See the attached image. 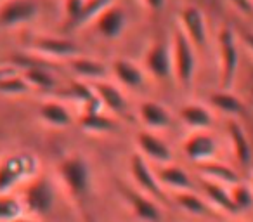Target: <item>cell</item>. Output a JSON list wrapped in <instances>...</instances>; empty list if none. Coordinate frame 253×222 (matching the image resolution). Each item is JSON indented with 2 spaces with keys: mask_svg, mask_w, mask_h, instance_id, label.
Returning a JSON list of instances; mask_svg holds the SVG:
<instances>
[{
  "mask_svg": "<svg viewBox=\"0 0 253 222\" xmlns=\"http://www.w3.org/2000/svg\"><path fill=\"white\" fill-rule=\"evenodd\" d=\"M56 176L71 203L77 207L87 203L92 191V169L85 156L80 153L63 156L56 165Z\"/></svg>",
  "mask_w": 253,
  "mask_h": 222,
  "instance_id": "cell-1",
  "label": "cell"
},
{
  "mask_svg": "<svg viewBox=\"0 0 253 222\" xmlns=\"http://www.w3.org/2000/svg\"><path fill=\"white\" fill-rule=\"evenodd\" d=\"M40 162L32 151H9L0 156V194L16 193L39 176Z\"/></svg>",
  "mask_w": 253,
  "mask_h": 222,
  "instance_id": "cell-2",
  "label": "cell"
},
{
  "mask_svg": "<svg viewBox=\"0 0 253 222\" xmlns=\"http://www.w3.org/2000/svg\"><path fill=\"white\" fill-rule=\"evenodd\" d=\"M170 50H172V78L182 90H191L198 71V49L175 26L170 37Z\"/></svg>",
  "mask_w": 253,
  "mask_h": 222,
  "instance_id": "cell-3",
  "label": "cell"
},
{
  "mask_svg": "<svg viewBox=\"0 0 253 222\" xmlns=\"http://www.w3.org/2000/svg\"><path fill=\"white\" fill-rule=\"evenodd\" d=\"M25 214L32 215L35 219H45L52 214L57 200V189L54 180L49 176H37L19 191Z\"/></svg>",
  "mask_w": 253,
  "mask_h": 222,
  "instance_id": "cell-4",
  "label": "cell"
},
{
  "mask_svg": "<svg viewBox=\"0 0 253 222\" xmlns=\"http://www.w3.org/2000/svg\"><path fill=\"white\" fill-rule=\"evenodd\" d=\"M217 63L220 89H232L239 71V37L232 26H220L217 32Z\"/></svg>",
  "mask_w": 253,
  "mask_h": 222,
  "instance_id": "cell-5",
  "label": "cell"
},
{
  "mask_svg": "<svg viewBox=\"0 0 253 222\" xmlns=\"http://www.w3.org/2000/svg\"><path fill=\"white\" fill-rule=\"evenodd\" d=\"M26 50H28V54L39 57V59L56 61V63L57 61L66 63V61L82 54V47L75 40L66 39V37L47 35V33L45 35H42V33L30 35Z\"/></svg>",
  "mask_w": 253,
  "mask_h": 222,
  "instance_id": "cell-6",
  "label": "cell"
},
{
  "mask_svg": "<svg viewBox=\"0 0 253 222\" xmlns=\"http://www.w3.org/2000/svg\"><path fill=\"white\" fill-rule=\"evenodd\" d=\"M128 170H130L132 186H134L135 189L148 194V196L155 198L163 207L172 201L170 194L167 193L165 187H163L162 182L158 180L155 167L146 158H142L139 153H134V155L130 156V160H128Z\"/></svg>",
  "mask_w": 253,
  "mask_h": 222,
  "instance_id": "cell-7",
  "label": "cell"
},
{
  "mask_svg": "<svg viewBox=\"0 0 253 222\" xmlns=\"http://www.w3.org/2000/svg\"><path fill=\"white\" fill-rule=\"evenodd\" d=\"M118 193L128 210L132 212L137 221L141 222H165V212H163V205L158 203L155 198L148 196V194L141 193L135 189L134 186H126V184H120Z\"/></svg>",
  "mask_w": 253,
  "mask_h": 222,
  "instance_id": "cell-8",
  "label": "cell"
},
{
  "mask_svg": "<svg viewBox=\"0 0 253 222\" xmlns=\"http://www.w3.org/2000/svg\"><path fill=\"white\" fill-rule=\"evenodd\" d=\"M177 28L196 47L198 52L208 45V21L205 12L198 5L186 4L179 9V12H177Z\"/></svg>",
  "mask_w": 253,
  "mask_h": 222,
  "instance_id": "cell-9",
  "label": "cell"
},
{
  "mask_svg": "<svg viewBox=\"0 0 253 222\" xmlns=\"http://www.w3.org/2000/svg\"><path fill=\"white\" fill-rule=\"evenodd\" d=\"M39 16V0H2L0 2V28H21V26L32 25Z\"/></svg>",
  "mask_w": 253,
  "mask_h": 222,
  "instance_id": "cell-10",
  "label": "cell"
},
{
  "mask_svg": "<svg viewBox=\"0 0 253 222\" xmlns=\"http://www.w3.org/2000/svg\"><path fill=\"white\" fill-rule=\"evenodd\" d=\"M218 139L211 131H189L182 141L184 156L194 165L218 158Z\"/></svg>",
  "mask_w": 253,
  "mask_h": 222,
  "instance_id": "cell-11",
  "label": "cell"
},
{
  "mask_svg": "<svg viewBox=\"0 0 253 222\" xmlns=\"http://www.w3.org/2000/svg\"><path fill=\"white\" fill-rule=\"evenodd\" d=\"M142 68L146 75L158 82L172 78V50L170 40H153L144 50Z\"/></svg>",
  "mask_w": 253,
  "mask_h": 222,
  "instance_id": "cell-12",
  "label": "cell"
},
{
  "mask_svg": "<svg viewBox=\"0 0 253 222\" xmlns=\"http://www.w3.org/2000/svg\"><path fill=\"white\" fill-rule=\"evenodd\" d=\"M134 142L137 153L146 158L149 163H155L156 167L167 165V163L173 162V151L169 146V142L163 137H160L158 132L148 131V129H141L135 132Z\"/></svg>",
  "mask_w": 253,
  "mask_h": 222,
  "instance_id": "cell-13",
  "label": "cell"
},
{
  "mask_svg": "<svg viewBox=\"0 0 253 222\" xmlns=\"http://www.w3.org/2000/svg\"><path fill=\"white\" fill-rule=\"evenodd\" d=\"M94 26V32L102 40H118L120 37L125 33L126 26H128V16L126 11L116 2H111L108 7H104L95 19L90 23Z\"/></svg>",
  "mask_w": 253,
  "mask_h": 222,
  "instance_id": "cell-14",
  "label": "cell"
},
{
  "mask_svg": "<svg viewBox=\"0 0 253 222\" xmlns=\"http://www.w3.org/2000/svg\"><path fill=\"white\" fill-rule=\"evenodd\" d=\"M18 70L33 90L54 92L59 89V80L54 75V71L43 66V59H39L32 54H26L23 57Z\"/></svg>",
  "mask_w": 253,
  "mask_h": 222,
  "instance_id": "cell-15",
  "label": "cell"
},
{
  "mask_svg": "<svg viewBox=\"0 0 253 222\" xmlns=\"http://www.w3.org/2000/svg\"><path fill=\"white\" fill-rule=\"evenodd\" d=\"M111 73L115 82L123 90H142L146 87V75L144 68L137 64L135 61L126 59V57H116L111 63Z\"/></svg>",
  "mask_w": 253,
  "mask_h": 222,
  "instance_id": "cell-16",
  "label": "cell"
},
{
  "mask_svg": "<svg viewBox=\"0 0 253 222\" xmlns=\"http://www.w3.org/2000/svg\"><path fill=\"white\" fill-rule=\"evenodd\" d=\"M170 198H172V201L180 210L186 212L191 217L201 219V221H217V219L224 217V215L218 214L210 205V201L196 189L184 191V193H173V194H170Z\"/></svg>",
  "mask_w": 253,
  "mask_h": 222,
  "instance_id": "cell-17",
  "label": "cell"
},
{
  "mask_svg": "<svg viewBox=\"0 0 253 222\" xmlns=\"http://www.w3.org/2000/svg\"><path fill=\"white\" fill-rule=\"evenodd\" d=\"M92 87H94L104 111L111 113L113 117H122V115L126 113L128 101H126L125 90L116 82H111L106 78V80L92 82Z\"/></svg>",
  "mask_w": 253,
  "mask_h": 222,
  "instance_id": "cell-18",
  "label": "cell"
},
{
  "mask_svg": "<svg viewBox=\"0 0 253 222\" xmlns=\"http://www.w3.org/2000/svg\"><path fill=\"white\" fill-rule=\"evenodd\" d=\"M137 117L142 124V129H148L153 132L165 131L173 122L172 111L163 102L155 101V99H144L139 102Z\"/></svg>",
  "mask_w": 253,
  "mask_h": 222,
  "instance_id": "cell-19",
  "label": "cell"
},
{
  "mask_svg": "<svg viewBox=\"0 0 253 222\" xmlns=\"http://www.w3.org/2000/svg\"><path fill=\"white\" fill-rule=\"evenodd\" d=\"M227 137L231 144V151L234 156V162L241 169H248L253 160V146L250 142L248 132L243 127L241 120H227Z\"/></svg>",
  "mask_w": 253,
  "mask_h": 222,
  "instance_id": "cell-20",
  "label": "cell"
},
{
  "mask_svg": "<svg viewBox=\"0 0 253 222\" xmlns=\"http://www.w3.org/2000/svg\"><path fill=\"white\" fill-rule=\"evenodd\" d=\"M208 106L215 113H222L227 120H241L246 115V104L232 89H217L208 94Z\"/></svg>",
  "mask_w": 253,
  "mask_h": 222,
  "instance_id": "cell-21",
  "label": "cell"
},
{
  "mask_svg": "<svg viewBox=\"0 0 253 222\" xmlns=\"http://www.w3.org/2000/svg\"><path fill=\"white\" fill-rule=\"evenodd\" d=\"M196 174L200 179L222 184V186H227V187L234 186V184L243 180L236 167L229 165V163L222 162L218 158L210 160V162L196 163Z\"/></svg>",
  "mask_w": 253,
  "mask_h": 222,
  "instance_id": "cell-22",
  "label": "cell"
},
{
  "mask_svg": "<svg viewBox=\"0 0 253 222\" xmlns=\"http://www.w3.org/2000/svg\"><path fill=\"white\" fill-rule=\"evenodd\" d=\"M158 180L162 182V186L165 187V191L170 194L173 193H184V191H194L196 184H194L193 177L189 176L186 169H182L177 163H167V165L155 167Z\"/></svg>",
  "mask_w": 253,
  "mask_h": 222,
  "instance_id": "cell-23",
  "label": "cell"
},
{
  "mask_svg": "<svg viewBox=\"0 0 253 222\" xmlns=\"http://www.w3.org/2000/svg\"><path fill=\"white\" fill-rule=\"evenodd\" d=\"M179 118L189 131H210L215 125V111L205 102L189 101L179 108Z\"/></svg>",
  "mask_w": 253,
  "mask_h": 222,
  "instance_id": "cell-24",
  "label": "cell"
},
{
  "mask_svg": "<svg viewBox=\"0 0 253 222\" xmlns=\"http://www.w3.org/2000/svg\"><path fill=\"white\" fill-rule=\"evenodd\" d=\"M37 115H39V120L50 129H68L73 124V115L70 108L57 99H47L40 102Z\"/></svg>",
  "mask_w": 253,
  "mask_h": 222,
  "instance_id": "cell-25",
  "label": "cell"
},
{
  "mask_svg": "<svg viewBox=\"0 0 253 222\" xmlns=\"http://www.w3.org/2000/svg\"><path fill=\"white\" fill-rule=\"evenodd\" d=\"M200 193L210 201V205L218 212L220 215H227V217H238V212L234 208L231 198V187L222 186L217 182H210V180H200Z\"/></svg>",
  "mask_w": 253,
  "mask_h": 222,
  "instance_id": "cell-26",
  "label": "cell"
},
{
  "mask_svg": "<svg viewBox=\"0 0 253 222\" xmlns=\"http://www.w3.org/2000/svg\"><path fill=\"white\" fill-rule=\"evenodd\" d=\"M68 68L73 71V75L78 78V80L84 82H99V80H106L108 78V66H106L102 61L94 59V57H88L85 54H80V56L73 57V59L66 61Z\"/></svg>",
  "mask_w": 253,
  "mask_h": 222,
  "instance_id": "cell-27",
  "label": "cell"
},
{
  "mask_svg": "<svg viewBox=\"0 0 253 222\" xmlns=\"http://www.w3.org/2000/svg\"><path fill=\"white\" fill-rule=\"evenodd\" d=\"M78 125L84 132L94 135H104L118 131V120L104 109L97 111H80Z\"/></svg>",
  "mask_w": 253,
  "mask_h": 222,
  "instance_id": "cell-28",
  "label": "cell"
},
{
  "mask_svg": "<svg viewBox=\"0 0 253 222\" xmlns=\"http://www.w3.org/2000/svg\"><path fill=\"white\" fill-rule=\"evenodd\" d=\"M68 94H70V97L75 99V102L80 106L82 111H97V109H102L97 94H95L92 84H88V82H73L70 85V89H68Z\"/></svg>",
  "mask_w": 253,
  "mask_h": 222,
  "instance_id": "cell-29",
  "label": "cell"
},
{
  "mask_svg": "<svg viewBox=\"0 0 253 222\" xmlns=\"http://www.w3.org/2000/svg\"><path fill=\"white\" fill-rule=\"evenodd\" d=\"M33 89L28 85V82L23 78L19 70L5 75L0 78V94L9 95V97H23V95L32 94Z\"/></svg>",
  "mask_w": 253,
  "mask_h": 222,
  "instance_id": "cell-30",
  "label": "cell"
},
{
  "mask_svg": "<svg viewBox=\"0 0 253 222\" xmlns=\"http://www.w3.org/2000/svg\"><path fill=\"white\" fill-rule=\"evenodd\" d=\"M25 215V207L19 193L0 194V222H12Z\"/></svg>",
  "mask_w": 253,
  "mask_h": 222,
  "instance_id": "cell-31",
  "label": "cell"
},
{
  "mask_svg": "<svg viewBox=\"0 0 253 222\" xmlns=\"http://www.w3.org/2000/svg\"><path fill=\"white\" fill-rule=\"evenodd\" d=\"M231 198L236 212H238V217L241 214L253 210V189L250 186V182L241 180V182L231 186Z\"/></svg>",
  "mask_w": 253,
  "mask_h": 222,
  "instance_id": "cell-32",
  "label": "cell"
},
{
  "mask_svg": "<svg viewBox=\"0 0 253 222\" xmlns=\"http://www.w3.org/2000/svg\"><path fill=\"white\" fill-rule=\"evenodd\" d=\"M85 4H87V0H63V12L73 26L80 19L82 12L85 9Z\"/></svg>",
  "mask_w": 253,
  "mask_h": 222,
  "instance_id": "cell-33",
  "label": "cell"
},
{
  "mask_svg": "<svg viewBox=\"0 0 253 222\" xmlns=\"http://www.w3.org/2000/svg\"><path fill=\"white\" fill-rule=\"evenodd\" d=\"M227 4L243 16L253 14V0H227Z\"/></svg>",
  "mask_w": 253,
  "mask_h": 222,
  "instance_id": "cell-34",
  "label": "cell"
},
{
  "mask_svg": "<svg viewBox=\"0 0 253 222\" xmlns=\"http://www.w3.org/2000/svg\"><path fill=\"white\" fill-rule=\"evenodd\" d=\"M238 37L239 44H243L253 57V30H241V32H238Z\"/></svg>",
  "mask_w": 253,
  "mask_h": 222,
  "instance_id": "cell-35",
  "label": "cell"
},
{
  "mask_svg": "<svg viewBox=\"0 0 253 222\" xmlns=\"http://www.w3.org/2000/svg\"><path fill=\"white\" fill-rule=\"evenodd\" d=\"M141 2H142V5L151 12L163 11L165 5H167V0H141Z\"/></svg>",
  "mask_w": 253,
  "mask_h": 222,
  "instance_id": "cell-36",
  "label": "cell"
},
{
  "mask_svg": "<svg viewBox=\"0 0 253 222\" xmlns=\"http://www.w3.org/2000/svg\"><path fill=\"white\" fill-rule=\"evenodd\" d=\"M16 70H18V68H16L14 64H0V78L12 73V71H16Z\"/></svg>",
  "mask_w": 253,
  "mask_h": 222,
  "instance_id": "cell-37",
  "label": "cell"
},
{
  "mask_svg": "<svg viewBox=\"0 0 253 222\" xmlns=\"http://www.w3.org/2000/svg\"><path fill=\"white\" fill-rule=\"evenodd\" d=\"M12 222H42V221H40V219L32 217V215H28V214H25V215H21V217H18L16 221H12Z\"/></svg>",
  "mask_w": 253,
  "mask_h": 222,
  "instance_id": "cell-38",
  "label": "cell"
},
{
  "mask_svg": "<svg viewBox=\"0 0 253 222\" xmlns=\"http://www.w3.org/2000/svg\"><path fill=\"white\" fill-rule=\"evenodd\" d=\"M231 222H246V221H243V219H232Z\"/></svg>",
  "mask_w": 253,
  "mask_h": 222,
  "instance_id": "cell-39",
  "label": "cell"
},
{
  "mask_svg": "<svg viewBox=\"0 0 253 222\" xmlns=\"http://www.w3.org/2000/svg\"><path fill=\"white\" fill-rule=\"evenodd\" d=\"M250 186H252V189H253V176H252V180H250Z\"/></svg>",
  "mask_w": 253,
  "mask_h": 222,
  "instance_id": "cell-40",
  "label": "cell"
},
{
  "mask_svg": "<svg viewBox=\"0 0 253 222\" xmlns=\"http://www.w3.org/2000/svg\"><path fill=\"white\" fill-rule=\"evenodd\" d=\"M252 97H253V87H252Z\"/></svg>",
  "mask_w": 253,
  "mask_h": 222,
  "instance_id": "cell-41",
  "label": "cell"
}]
</instances>
